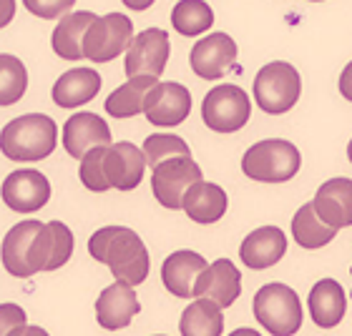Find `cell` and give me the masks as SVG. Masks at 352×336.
Returning <instances> with one entry per match:
<instances>
[{"label": "cell", "mask_w": 352, "mask_h": 336, "mask_svg": "<svg viewBox=\"0 0 352 336\" xmlns=\"http://www.w3.org/2000/svg\"><path fill=\"white\" fill-rule=\"evenodd\" d=\"M312 208L317 219L335 231L352 226V181L340 176V178L322 183L312 201Z\"/></svg>", "instance_id": "obj_18"}, {"label": "cell", "mask_w": 352, "mask_h": 336, "mask_svg": "<svg viewBox=\"0 0 352 336\" xmlns=\"http://www.w3.org/2000/svg\"><path fill=\"white\" fill-rule=\"evenodd\" d=\"M309 3H320V0H309Z\"/></svg>", "instance_id": "obj_39"}, {"label": "cell", "mask_w": 352, "mask_h": 336, "mask_svg": "<svg viewBox=\"0 0 352 336\" xmlns=\"http://www.w3.org/2000/svg\"><path fill=\"white\" fill-rule=\"evenodd\" d=\"M103 156H106V146L91 148L81 158V168H78L81 183L88 191H94V193H103V191L111 189L106 176H103Z\"/></svg>", "instance_id": "obj_32"}, {"label": "cell", "mask_w": 352, "mask_h": 336, "mask_svg": "<svg viewBox=\"0 0 352 336\" xmlns=\"http://www.w3.org/2000/svg\"><path fill=\"white\" fill-rule=\"evenodd\" d=\"M169 33L164 28H146L144 33L133 36L131 45L126 48V75L136 78V75H159L169 63Z\"/></svg>", "instance_id": "obj_9"}, {"label": "cell", "mask_w": 352, "mask_h": 336, "mask_svg": "<svg viewBox=\"0 0 352 336\" xmlns=\"http://www.w3.org/2000/svg\"><path fill=\"white\" fill-rule=\"evenodd\" d=\"M307 307L312 314V322L322 329H332L342 322L347 309L345 289L335 281V278H320L307 296Z\"/></svg>", "instance_id": "obj_22"}, {"label": "cell", "mask_w": 352, "mask_h": 336, "mask_svg": "<svg viewBox=\"0 0 352 336\" xmlns=\"http://www.w3.org/2000/svg\"><path fill=\"white\" fill-rule=\"evenodd\" d=\"M96 15L91 10H78V13H68L63 15L53 30V51L56 56L63 60H81L83 58V51H81V43H83V33L88 30V25L94 23Z\"/></svg>", "instance_id": "obj_25"}, {"label": "cell", "mask_w": 352, "mask_h": 336, "mask_svg": "<svg viewBox=\"0 0 352 336\" xmlns=\"http://www.w3.org/2000/svg\"><path fill=\"white\" fill-rule=\"evenodd\" d=\"M206 266V259L197 251H174L162 266L166 291L176 299H197L199 281Z\"/></svg>", "instance_id": "obj_14"}, {"label": "cell", "mask_w": 352, "mask_h": 336, "mask_svg": "<svg viewBox=\"0 0 352 336\" xmlns=\"http://www.w3.org/2000/svg\"><path fill=\"white\" fill-rule=\"evenodd\" d=\"M139 311L141 304L136 299V291H133V286L124 284V281L106 286L101 296L96 299V319L103 329L109 331H118L129 326Z\"/></svg>", "instance_id": "obj_17"}, {"label": "cell", "mask_w": 352, "mask_h": 336, "mask_svg": "<svg viewBox=\"0 0 352 336\" xmlns=\"http://www.w3.org/2000/svg\"><path fill=\"white\" fill-rule=\"evenodd\" d=\"M88 254L96 261L106 263L111 274L129 286L146 281L151 259L136 231L126 226H103L88 239Z\"/></svg>", "instance_id": "obj_1"}, {"label": "cell", "mask_w": 352, "mask_h": 336, "mask_svg": "<svg viewBox=\"0 0 352 336\" xmlns=\"http://www.w3.org/2000/svg\"><path fill=\"white\" fill-rule=\"evenodd\" d=\"M156 0H124L126 8H131V10H146V8L154 5Z\"/></svg>", "instance_id": "obj_37"}, {"label": "cell", "mask_w": 352, "mask_h": 336, "mask_svg": "<svg viewBox=\"0 0 352 336\" xmlns=\"http://www.w3.org/2000/svg\"><path fill=\"white\" fill-rule=\"evenodd\" d=\"M236 60V43L227 33H212L206 38H199L191 48V71L204 78V81H217L224 78L229 68Z\"/></svg>", "instance_id": "obj_13"}, {"label": "cell", "mask_w": 352, "mask_h": 336, "mask_svg": "<svg viewBox=\"0 0 352 336\" xmlns=\"http://www.w3.org/2000/svg\"><path fill=\"white\" fill-rule=\"evenodd\" d=\"M144 113L148 123L162 125V128L179 125L191 113V93L182 83H156L144 98Z\"/></svg>", "instance_id": "obj_11"}, {"label": "cell", "mask_w": 352, "mask_h": 336, "mask_svg": "<svg viewBox=\"0 0 352 336\" xmlns=\"http://www.w3.org/2000/svg\"><path fill=\"white\" fill-rule=\"evenodd\" d=\"M15 18V0H0V28Z\"/></svg>", "instance_id": "obj_35"}, {"label": "cell", "mask_w": 352, "mask_h": 336, "mask_svg": "<svg viewBox=\"0 0 352 336\" xmlns=\"http://www.w3.org/2000/svg\"><path fill=\"white\" fill-rule=\"evenodd\" d=\"M10 336H51V334H48L45 329H41V326H28V324H23V326H18Z\"/></svg>", "instance_id": "obj_36"}, {"label": "cell", "mask_w": 352, "mask_h": 336, "mask_svg": "<svg viewBox=\"0 0 352 336\" xmlns=\"http://www.w3.org/2000/svg\"><path fill=\"white\" fill-rule=\"evenodd\" d=\"M133 40V23L124 13L96 15L94 23L83 33V58L94 63H109L118 58Z\"/></svg>", "instance_id": "obj_6"}, {"label": "cell", "mask_w": 352, "mask_h": 336, "mask_svg": "<svg viewBox=\"0 0 352 336\" xmlns=\"http://www.w3.org/2000/svg\"><path fill=\"white\" fill-rule=\"evenodd\" d=\"M242 293V274L229 259H217L209 263L199 281L197 299L212 301L214 307L229 309Z\"/></svg>", "instance_id": "obj_16"}, {"label": "cell", "mask_w": 352, "mask_h": 336, "mask_svg": "<svg viewBox=\"0 0 352 336\" xmlns=\"http://www.w3.org/2000/svg\"><path fill=\"white\" fill-rule=\"evenodd\" d=\"M0 193H3V201H6L8 208H13L15 213H33L41 211L48 204L51 181L41 171L21 168V171H13L3 181Z\"/></svg>", "instance_id": "obj_12"}, {"label": "cell", "mask_w": 352, "mask_h": 336, "mask_svg": "<svg viewBox=\"0 0 352 336\" xmlns=\"http://www.w3.org/2000/svg\"><path fill=\"white\" fill-rule=\"evenodd\" d=\"M338 236L335 228L317 219L312 204H305L292 219V239L300 243L302 249H322Z\"/></svg>", "instance_id": "obj_29"}, {"label": "cell", "mask_w": 352, "mask_h": 336, "mask_svg": "<svg viewBox=\"0 0 352 336\" xmlns=\"http://www.w3.org/2000/svg\"><path fill=\"white\" fill-rule=\"evenodd\" d=\"M254 319L272 336H292L302 326V304L292 286L264 284L254 293Z\"/></svg>", "instance_id": "obj_4"}, {"label": "cell", "mask_w": 352, "mask_h": 336, "mask_svg": "<svg viewBox=\"0 0 352 336\" xmlns=\"http://www.w3.org/2000/svg\"><path fill=\"white\" fill-rule=\"evenodd\" d=\"M302 166L300 151L294 143L285 139L259 141L244 154L242 171L252 181L262 183H285L297 176Z\"/></svg>", "instance_id": "obj_3"}, {"label": "cell", "mask_w": 352, "mask_h": 336, "mask_svg": "<svg viewBox=\"0 0 352 336\" xmlns=\"http://www.w3.org/2000/svg\"><path fill=\"white\" fill-rule=\"evenodd\" d=\"M58 128L45 113H28L6 123L0 133V151L10 161H43L56 151Z\"/></svg>", "instance_id": "obj_2"}, {"label": "cell", "mask_w": 352, "mask_h": 336, "mask_svg": "<svg viewBox=\"0 0 352 336\" xmlns=\"http://www.w3.org/2000/svg\"><path fill=\"white\" fill-rule=\"evenodd\" d=\"M76 0H23V5L28 8V13H33L36 18H63V15L74 8Z\"/></svg>", "instance_id": "obj_33"}, {"label": "cell", "mask_w": 352, "mask_h": 336, "mask_svg": "<svg viewBox=\"0 0 352 336\" xmlns=\"http://www.w3.org/2000/svg\"><path fill=\"white\" fill-rule=\"evenodd\" d=\"M63 146L71 158H83L96 146H111L109 123L96 113H76L63 125Z\"/></svg>", "instance_id": "obj_19"}, {"label": "cell", "mask_w": 352, "mask_h": 336, "mask_svg": "<svg viewBox=\"0 0 352 336\" xmlns=\"http://www.w3.org/2000/svg\"><path fill=\"white\" fill-rule=\"evenodd\" d=\"M302 81L292 63L274 60L267 63L254 78V101L264 113L282 116L300 101Z\"/></svg>", "instance_id": "obj_5"}, {"label": "cell", "mask_w": 352, "mask_h": 336, "mask_svg": "<svg viewBox=\"0 0 352 336\" xmlns=\"http://www.w3.org/2000/svg\"><path fill=\"white\" fill-rule=\"evenodd\" d=\"M43 221L36 219H25L21 224H15L10 231L3 239V246H0V259H3V266L10 276L15 278H30L28 271V249L30 241L36 239V234L41 231Z\"/></svg>", "instance_id": "obj_23"}, {"label": "cell", "mask_w": 352, "mask_h": 336, "mask_svg": "<svg viewBox=\"0 0 352 336\" xmlns=\"http://www.w3.org/2000/svg\"><path fill=\"white\" fill-rule=\"evenodd\" d=\"M25 324V311L18 304H0V336H10Z\"/></svg>", "instance_id": "obj_34"}, {"label": "cell", "mask_w": 352, "mask_h": 336, "mask_svg": "<svg viewBox=\"0 0 352 336\" xmlns=\"http://www.w3.org/2000/svg\"><path fill=\"white\" fill-rule=\"evenodd\" d=\"M197 181H201V168L191 156L159 163L154 168V173H151V189H154L156 201L164 208H171V211L182 208L184 191Z\"/></svg>", "instance_id": "obj_10"}, {"label": "cell", "mask_w": 352, "mask_h": 336, "mask_svg": "<svg viewBox=\"0 0 352 336\" xmlns=\"http://www.w3.org/2000/svg\"><path fill=\"white\" fill-rule=\"evenodd\" d=\"M159 83L154 75H136L129 78L124 86H118L113 93L106 98V113L111 118H133L144 113V98L151 88Z\"/></svg>", "instance_id": "obj_26"}, {"label": "cell", "mask_w": 352, "mask_h": 336, "mask_svg": "<svg viewBox=\"0 0 352 336\" xmlns=\"http://www.w3.org/2000/svg\"><path fill=\"white\" fill-rule=\"evenodd\" d=\"M28 71L21 58L10 53H0V106H13L25 95Z\"/></svg>", "instance_id": "obj_30"}, {"label": "cell", "mask_w": 352, "mask_h": 336, "mask_svg": "<svg viewBox=\"0 0 352 336\" xmlns=\"http://www.w3.org/2000/svg\"><path fill=\"white\" fill-rule=\"evenodd\" d=\"M204 123L217 133H234L247 125L252 116V101L234 83H221L204 95L201 106Z\"/></svg>", "instance_id": "obj_7"}, {"label": "cell", "mask_w": 352, "mask_h": 336, "mask_svg": "<svg viewBox=\"0 0 352 336\" xmlns=\"http://www.w3.org/2000/svg\"><path fill=\"white\" fill-rule=\"evenodd\" d=\"M287 251V236L282 228L277 226H262L257 231H252L239 246V256H242L244 266H250L254 271L270 269L285 256Z\"/></svg>", "instance_id": "obj_20"}, {"label": "cell", "mask_w": 352, "mask_h": 336, "mask_svg": "<svg viewBox=\"0 0 352 336\" xmlns=\"http://www.w3.org/2000/svg\"><path fill=\"white\" fill-rule=\"evenodd\" d=\"M179 331H182V336H221V331H224L221 309L206 299H194L184 309Z\"/></svg>", "instance_id": "obj_27"}, {"label": "cell", "mask_w": 352, "mask_h": 336, "mask_svg": "<svg viewBox=\"0 0 352 336\" xmlns=\"http://www.w3.org/2000/svg\"><path fill=\"white\" fill-rule=\"evenodd\" d=\"M214 10L204 0H179L171 10V25L179 36L197 38L212 28Z\"/></svg>", "instance_id": "obj_28"}, {"label": "cell", "mask_w": 352, "mask_h": 336, "mask_svg": "<svg viewBox=\"0 0 352 336\" xmlns=\"http://www.w3.org/2000/svg\"><path fill=\"white\" fill-rule=\"evenodd\" d=\"M141 154H144L146 166H151V171H154L159 163L171 161V158L191 156V151L182 136H174V133H151V136L144 141Z\"/></svg>", "instance_id": "obj_31"}, {"label": "cell", "mask_w": 352, "mask_h": 336, "mask_svg": "<svg viewBox=\"0 0 352 336\" xmlns=\"http://www.w3.org/2000/svg\"><path fill=\"white\" fill-rule=\"evenodd\" d=\"M182 208L197 224H217L227 213V193L217 183L197 181L184 191Z\"/></svg>", "instance_id": "obj_21"}, {"label": "cell", "mask_w": 352, "mask_h": 336, "mask_svg": "<svg viewBox=\"0 0 352 336\" xmlns=\"http://www.w3.org/2000/svg\"><path fill=\"white\" fill-rule=\"evenodd\" d=\"M144 154L141 148H136L133 143L118 141L106 146V156H103V176L109 181L111 189L118 191H133L144 178Z\"/></svg>", "instance_id": "obj_15"}, {"label": "cell", "mask_w": 352, "mask_h": 336, "mask_svg": "<svg viewBox=\"0 0 352 336\" xmlns=\"http://www.w3.org/2000/svg\"><path fill=\"white\" fill-rule=\"evenodd\" d=\"M101 91V75L94 68H74L63 73L53 86V103L60 108H78L94 101Z\"/></svg>", "instance_id": "obj_24"}, {"label": "cell", "mask_w": 352, "mask_h": 336, "mask_svg": "<svg viewBox=\"0 0 352 336\" xmlns=\"http://www.w3.org/2000/svg\"><path fill=\"white\" fill-rule=\"evenodd\" d=\"M229 336H262L259 331H254V329H236V331H232Z\"/></svg>", "instance_id": "obj_38"}, {"label": "cell", "mask_w": 352, "mask_h": 336, "mask_svg": "<svg viewBox=\"0 0 352 336\" xmlns=\"http://www.w3.org/2000/svg\"><path fill=\"white\" fill-rule=\"evenodd\" d=\"M74 254V234L63 221H48L41 226L28 249V271L36 276L41 271H56L66 266Z\"/></svg>", "instance_id": "obj_8"}]
</instances>
